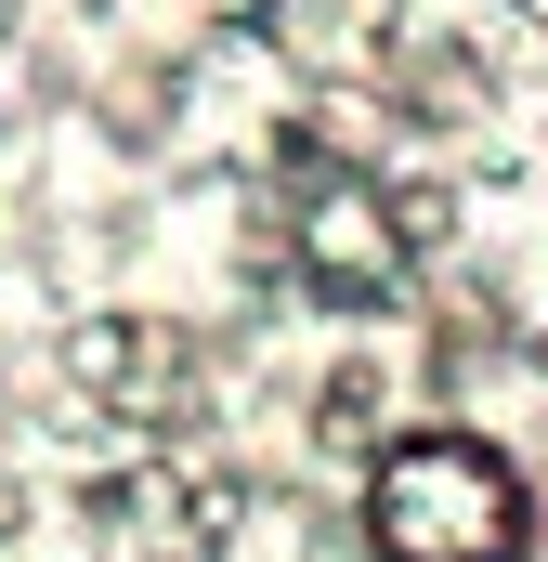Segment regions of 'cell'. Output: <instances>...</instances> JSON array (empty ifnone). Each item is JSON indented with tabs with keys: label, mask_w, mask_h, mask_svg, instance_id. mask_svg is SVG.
<instances>
[{
	"label": "cell",
	"mask_w": 548,
	"mask_h": 562,
	"mask_svg": "<svg viewBox=\"0 0 548 562\" xmlns=\"http://www.w3.org/2000/svg\"><path fill=\"white\" fill-rule=\"evenodd\" d=\"M523 471L483 431H406L366 471V537L379 562H523Z\"/></svg>",
	"instance_id": "cell-1"
}]
</instances>
